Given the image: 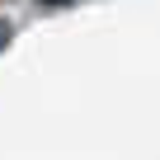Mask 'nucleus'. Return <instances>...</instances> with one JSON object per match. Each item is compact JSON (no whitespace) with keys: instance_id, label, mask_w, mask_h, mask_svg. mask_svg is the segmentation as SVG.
Wrapping results in <instances>:
<instances>
[{"instance_id":"obj_1","label":"nucleus","mask_w":160,"mask_h":160,"mask_svg":"<svg viewBox=\"0 0 160 160\" xmlns=\"http://www.w3.org/2000/svg\"><path fill=\"white\" fill-rule=\"evenodd\" d=\"M47 5H66V0H47Z\"/></svg>"}]
</instances>
